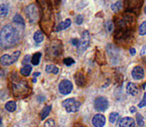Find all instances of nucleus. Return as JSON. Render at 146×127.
I'll list each match as a JSON object with an SVG mask.
<instances>
[{"instance_id": "nucleus-1", "label": "nucleus", "mask_w": 146, "mask_h": 127, "mask_svg": "<svg viewBox=\"0 0 146 127\" xmlns=\"http://www.w3.org/2000/svg\"><path fill=\"white\" fill-rule=\"evenodd\" d=\"M41 11L40 26L45 32L50 33L53 25V8L50 0H37Z\"/></svg>"}, {"instance_id": "nucleus-2", "label": "nucleus", "mask_w": 146, "mask_h": 127, "mask_svg": "<svg viewBox=\"0 0 146 127\" xmlns=\"http://www.w3.org/2000/svg\"><path fill=\"white\" fill-rule=\"evenodd\" d=\"M133 27H134V18H132L131 16L125 15L122 19H120L116 23L115 39L117 41L130 39V35L132 34Z\"/></svg>"}, {"instance_id": "nucleus-3", "label": "nucleus", "mask_w": 146, "mask_h": 127, "mask_svg": "<svg viewBox=\"0 0 146 127\" xmlns=\"http://www.w3.org/2000/svg\"><path fill=\"white\" fill-rule=\"evenodd\" d=\"M19 42V33L12 25H6L0 31V45L4 49L16 46Z\"/></svg>"}, {"instance_id": "nucleus-4", "label": "nucleus", "mask_w": 146, "mask_h": 127, "mask_svg": "<svg viewBox=\"0 0 146 127\" xmlns=\"http://www.w3.org/2000/svg\"><path fill=\"white\" fill-rule=\"evenodd\" d=\"M12 93L15 97H23L30 93V87L25 81H16L12 83Z\"/></svg>"}, {"instance_id": "nucleus-5", "label": "nucleus", "mask_w": 146, "mask_h": 127, "mask_svg": "<svg viewBox=\"0 0 146 127\" xmlns=\"http://www.w3.org/2000/svg\"><path fill=\"white\" fill-rule=\"evenodd\" d=\"M39 11H40V8L36 4H30L29 6H27V8L25 9V14L27 16L28 20L30 21V23L34 24L38 21Z\"/></svg>"}, {"instance_id": "nucleus-6", "label": "nucleus", "mask_w": 146, "mask_h": 127, "mask_svg": "<svg viewBox=\"0 0 146 127\" xmlns=\"http://www.w3.org/2000/svg\"><path fill=\"white\" fill-rule=\"evenodd\" d=\"M63 106L68 112H77L80 109L81 103L75 98H68L63 101Z\"/></svg>"}, {"instance_id": "nucleus-7", "label": "nucleus", "mask_w": 146, "mask_h": 127, "mask_svg": "<svg viewBox=\"0 0 146 127\" xmlns=\"http://www.w3.org/2000/svg\"><path fill=\"white\" fill-rule=\"evenodd\" d=\"M20 52L19 51H16L15 53H13V55H3V56L0 58V63L3 65H11L12 64H14L16 61L19 59Z\"/></svg>"}, {"instance_id": "nucleus-8", "label": "nucleus", "mask_w": 146, "mask_h": 127, "mask_svg": "<svg viewBox=\"0 0 146 127\" xmlns=\"http://www.w3.org/2000/svg\"><path fill=\"white\" fill-rule=\"evenodd\" d=\"M94 108L98 111H106L108 108V100L104 96H98L94 100Z\"/></svg>"}, {"instance_id": "nucleus-9", "label": "nucleus", "mask_w": 146, "mask_h": 127, "mask_svg": "<svg viewBox=\"0 0 146 127\" xmlns=\"http://www.w3.org/2000/svg\"><path fill=\"white\" fill-rule=\"evenodd\" d=\"M90 36L88 31H85L82 35V39L80 40L79 45V52H85L86 50L90 47Z\"/></svg>"}, {"instance_id": "nucleus-10", "label": "nucleus", "mask_w": 146, "mask_h": 127, "mask_svg": "<svg viewBox=\"0 0 146 127\" xmlns=\"http://www.w3.org/2000/svg\"><path fill=\"white\" fill-rule=\"evenodd\" d=\"M73 91V83H71L68 79H64L60 83L59 85V91L62 93V95H69L71 91Z\"/></svg>"}, {"instance_id": "nucleus-11", "label": "nucleus", "mask_w": 146, "mask_h": 127, "mask_svg": "<svg viewBox=\"0 0 146 127\" xmlns=\"http://www.w3.org/2000/svg\"><path fill=\"white\" fill-rule=\"evenodd\" d=\"M92 122L94 127H104L106 125V116L100 113H98L92 117Z\"/></svg>"}, {"instance_id": "nucleus-12", "label": "nucleus", "mask_w": 146, "mask_h": 127, "mask_svg": "<svg viewBox=\"0 0 146 127\" xmlns=\"http://www.w3.org/2000/svg\"><path fill=\"white\" fill-rule=\"evenodd\" d=\"M61 48H62V45L60 42L53 43V46H51L48 50L49 55L52 57H59V55L61 54Z\"/></svg>"}, {"instance_id": "nucleus-13", "label": "nucleus", "mask_w": 146, "mask_h": 127, "mask_svg": "<svg viewBox=\"0 0 146 127\" xmlns=\"http://www.w3.org/2000/svg\"><path fill=\"white\" fill-rule=\"evenodd\" d=\"M131 75H132V77L134 79H137V81L142 79L144 77V69L140 65H136L135 67H133L132 71H131Z\"/></svg>"}, {"instance_id": "nucleus-14", "label": "nucleus", "mask_w": 146, "mask_h": 127, "mask_svg": "<svg viewBox=\"0 0 146 127\" xmlns=\"http://www.w3.org/2000/svg\"><path fill=\"white\" fill-rule=\"evenodd\" d=\"M127 2V7L130 11H139L141 4H142V0H126Z\"/></svg>"}, {"instance_id": "nucleus-15", "label": "nucleus", "mask_w": 146, "mask_h": 127, "mask_svg": "<svg viewBox=\"0 0 146 127\" xmlns=\"http://www.w3.org/2000/svg\"><path fill=\"white\" fill-rule=\"evenodd\" d=\"M119 127H135V121L131 117H123L119 121Z\"/></svg>"}, {"instance_id": "nucleus-16", "label": "nucleus", "mask_w": 146, "mask_h": 127, "mask_svg": "<svg viewBox=\"0 0 146 127\" xmlns=\"http://www.w3.org/2000/svg\"><path fill=\"white\" fill-rule=\"evenodd\" d=\"M126 93L130 95H138V93H139L138 87H137V85H135V83H128L126 87Z\"/></svg>"}, {"instance_id": "nucleus-17", "label": "nucleus", "mask_w": 146, "mask_h": 127, "mask_svg": "<svg viewBox=\"0 0 146 127\" xmlns=\"http://www.w3.org/2000/svg\"><path fill=\"white\" fill-rule=\"evenodd\" d=\"M71 24H72L71 19H66L65 21H63V22H61L60 24H58V26L56 27L55 31H56V32H60V31H62V30L67 29V28H69L70 26H71Z\"/></svg>"}, {"instance_id": "nucleus-18", "label": "nucleus", "mask_w": 146, "mask_h": 127, "mask_svg": "<svg viewBox=\"0 0 146 127\" xmlns=\"http://www.w3.org/2000/svg\"><path fill=\"white\" fill-rule=\"evenodd\" d=\"M76 83H77L79 87H84L86 85V77L83 73L80 71L76 75Z\"/></svg>"}, {"instance_id": "nucleus-19", "label": "nucleus", "mask_w": 146, "mask_h": 127, "mask_svg": "<svg viewBox=\"0 0 146 127\" xmlns=\"http://www.w3.org/2000/svg\"><path fill=\"white\" fill-rule=\"evenodd\" d=\"M8 13H9V7H8L7 4H0V17H6L8 15Z\"/></svg>"}, {"instance_id": "nucleus-20", "label": "nucleus", "mask_w": 146, "mask_h": 127, "mask_svg": "<svg viewBox=\"0 0 146 127\" xmlns=\"http://www.w3.org/2000/svg\"><path fill=\"white\" fill-rule=\"evenodd\" d=\"M31 71H32V67H31L30 65H25L21 69L20 73H21V75H24V77H28V75H30Z\"/></svg>"}, {"instance_id": "nucleus-21", "label": "nucleus", "mask_w": 146, "mask_h": 127, "mask_svg": "<svg viewBox=\"0 0 146 127\" xmlns=\"http://www.w3.org/2000/svg\"><path fill=\"white\" fill-rule=\"evenodd\" d=\"M51 109H52V106H51V105H48V106H46V107L43 108L42 112H41V119H42V120L46 119L47 116L50 114Z\"/></svg>"}, {"instance_id": "nucleus-22", "label": "nucleus", "mask_w": 146, "mask_h": 127, "mask_svg": "<svg viewBox=\"0 0 146 127\" xmlns=\"http://www.w3.org/2000/svg\"><path fill=\"white\" fill-rule=\"evenodd\" d=\"M16 107H17V105H16V102L15 101H8L7 103L5 104L6 110H7V111H9V112L15 111Z\"/></svg>"}, {"instance_id": "nucleus-23", "label": "nucleus", "mask_w": 146, "mask_h": 127, "mask_svg": "<svg viewBox=\"0 0 146 127\" xmlns=\"http://www.w3.org/2000/svg\"><path fill=\"white\" fill-rule=\"evenodd\" d=\"M46 71L49 73H55V75H57L59 73V69L58 67H56L54 65H48L46 67Z\"/></svg>"}, {"instance_id": "nucleus-24", "label": "nucleus", "mask_w": 146, "mask_h": 127, "mask_svg": "<svg viewBox=\"0 0 146 127\" xmlns=\"http://www.w3.org/2000/svg\"><path fill=\"white\" fill-rule=\"evenodd\" d=\"M121 9H122V2H121V1H117V2H115V3L111 5V10L114 12V13L119 12Z\"/></svg>"}, {"instance_id": "nucleus-25", "label": "nucleus", "mask_w": 146, "mask_h": 127, "mask_svg": "<svg viewBox=\"0 0 146 127\" xmlns=\"http://www.w3.org/2000/svg\"><path fill=\"white\" fill-rule=\"evenodd\" d=\"M34 40L36 43H41L44 40V34L42 33V31H37L34 34Z\"/></svg>"}, {"instance_id": "nucleus-26", "label": "nucleus", "mask_w": 146, "mask_h": 127, "mask_svg": "<svg viewBox=\"0 0 146 127\" xmlns=\"http://www.w3.org/2000/svg\"><path fill=\"white\" fill-rule=\"evenodd\" d=\"M13 22L17 25L20 26H24V19L22 18V16H20L19 14H16L13 17Z\"/></svg>"}, {"instance_id": "nucleus-27", "label": "nucleus", "mask_w": 146, "mask_h": 127, "mask_svg": "<svg viewBox=\"0 0 146 127\" xmlns=\"http://www.w3.org/2000/svg\"><path fill=\"white\" fill-rule=\"evenodd\" d=\"M40 59H41V53H36L32 57V59H31V63L34 65H38L39 63H40Z\"/></svg>"}, {"instance_id": "nucleus-28", "label": "nucleus", "mask_w": 146, "mask_h": 127, "mask_svg": "<svg viewBox=\"0 0 146 127\" xmlns=\"http://www.w3.org/2000/svg\"><path fill=\"white\" fill-rule=\"evenodd\" d=\"M119 118V114L117 112H112L110 114V123H115L117 119Z\"/></svg>"}, {"instance_id": "nucleus-29", "label": "nucleus", "mask_w": 146, "mask_h": 127, "mask_svg": "<svg viewBox=\"0 0 146 127\" xmlns=\"http://www.w3.org/2000/svg\"><path fill=\"white\" fill-rule=\"evenodd\" d=\"M138 32H139V35H141V36H143V35H146V21H144L140 25Z\"/></svg>"}, {"instance_id": "nucleus-30", "label": "nucleus", "mask_w": 146, "mask_h": 127, "mask_svg": "<svg viewBox=\"0 0 146 127\" xmlns=\"http://www.w3.org/2000/svg\"><path fill=\"white\" fill-rule=\"evenodd\" d=\"M136 121H137V124H138L139 126L144 125V119H143V116L141 115L140 113L136 114Z\"/></svg>"}, {"instance_id": "nucleus-31", "label": "nucleus", "mask_w": 146, "mask_h": 127, "mask_svg": "<svg viewBox=\"0 0 146 127\" xmlns=\"http://www.w3.org/2000/svg\"><path fill=\"white\" fill-rule=\"evenodd\" d=\"M44 127H55V120L52 119V118L46 120V122H45V124H44Z\"/></svg>"}, {"instance_id": "nucleus-32", "label": "nucleus", "mask_w": 146, "mask_h": 127, "mask_svg": "<svg viewBox=\"0 0 146 127\" xmlns=\"http://www.w3.org/2000/svg\"><path fill=\"white\" fill-rule=\"evenodd\" d=\"M64 64H65L66 65H72L73 64H75V61L72 58H66L65 60H64Z\"/></svg>"}, {"instance_id": "nucleus-33", "label": "nucleus", "mask_w": 146, "mask_h": 127, "mask_svg": "<svg viewBox=\"0 0 146 127\" xmlns=\"http://www.w3.org/2000/svg\"><path fill=\"white\" fill-rule=\"evenodd\" d=\"M106 29H108V32H112V30H113V23H112V21H108L106 23Z\"/></svg>"}, {"instance_id": "nucleus-34", "label": "nucleus", "mask_w": 146, "mask_h": 127, "mask_svg": "<svg viewBox=\"0 0 146 127\" xmlns=\"http://www.w3.org/2000/svg\"><path fill=\"white\" fill-rule=\"evenodd\" d=\"M84 21V17L82 15H78L77 18H76V23L78 24V25H81L82 23H83Z\"/></svg>"}, {"instance_id": "nucleus-35", "label": "nucleus", "mask_w": 146, "mask_h": 127, "mask_svg": "<svg viewBox=\"0 0 146 127\" xmlns=\"http://www.w3.org/2000/svg\"><path fill=\"white\" fill-rule=\"evenodd\" d=\"M145 105H146V93L144 95V96H143V99L141 100V101L139 102V104H138L139 107H144Z\"/></svg>"}, {"instance_id": "nucleus-36", "label": "nucleus", "mask_w": 146, "mask_h": 127, "mask_svg": "<svg viewBox=\"0 0 146 127\" xmlns=\"http://www.w3.org/2000/svg\"><path fill=\"white\" fill-rule=\"evenodd\" d=\"M72 44H73L74 46H76V47H79L80 40H78V39H73V40H72Z\"/></svg>"}, {"instance_id": "nucleus-37", "label": "nucleus", "mask_w": 146, "mask_h": 127, "mask_svg": "<svg viewBox=\"0 0 146 127\" xmlns=\"http://www.w3.org/2000/svg\"><path fill=\"white\" fill-rule=\"evenodd\" d=\"M140 55H141V57H143V58H145L146 57V46H144L142 49H141Z\"/></svg>"}, {"instance_id": "nucleus-38", "label": "nucleus", "mask_w": 146, "mask_h": 127, "mask_svg": "<svg viewBox=\"0 0 146 127\" xmlns=\"http://www.w3.org/2000/svg\"><path fill=\"white\" fill-rule=\"evenodd\" d=\"M28 62H30V56H26L25 59L23 60V64H24V65H27Z\"/></svg>"}, {"instance_id": "nucleus-39", "label": "nucleus", "mask_w": 146, "mask_h": 127, "mask_svg": "<svg viewBox=\"0 0 146 127\" xmlns=\"http://www.w3.org/2000/svg\"><path fill=\"white\" fill-rule=\"evenodd\" d=\"M129 53H130L131 56H134V55H135V50L133 48H130V49H129Z\"/></svg>"}, {"instance_id": "nucleus-40", "label": "nucleus", "mask_w": 146, "mask_h": 127, "mask_svg": "<svg viewBox=\"0 0 146 127\" xmlns=\"http://www.w3.org/2000/svg\"><path fill=\"white\" fill-rule=\"evenodd\" d=\"M135 110H136V109H135V107H130V112H132V113H134Z\"/></svg>"}, {"instance_id": "nucleus-41", "label": "nucleus", "mask_w": 146, "mask_h": 127, "mask_svg": "<svg viewBox=\"0 0 146 127\" xmlns=\"http://www.w3.org/2000/svg\"><path fill=\"white\" fill-rule=\"evenodd\" d=\"M34 75H35V77H37V75H40V73H36Z\"/></svg>"}, {"instance_id": "nucleus-42", "label": "nucleus", "mask_w": 146, "mask_h": 127, "mask_svg": "<svg viewBox=\"0 0 146 127\" xmlns=\"http://www.w3.org/2000/svg\"><path fill=\"white\" fill-rule=\"evenodd\" d=\"M77 127H86V126H84V125H79V126H77Z\"/></svg>"}, {"instance_id": "nucleus-43", "label": "nucleus", "mask_w": 146, "mask_h": 127, "mask_svg": "<svg viewBox=\"0 0 146 127\" xmlns=\"http://www.w3.org/2000/svg\"><path fill=\"white\" fill-rule=\"evenodd\" d=\"M144 12H145V14H146V6H145V8H144Z\"/></svg>"}, {"instance_id": "nucleus-44", "label": "nucleus", "mask_w": 146, "mask_h": 127, "mask_svg": "<svg viewBox=\"0 0 146 127\" xmlns=\"http://www.w3.org/2000/svg\"><path fill=\"white\" fill-rule=\"evenodd\" d=\"M0 123H1V116H0Z\"/></svg>"}]
</instances>
